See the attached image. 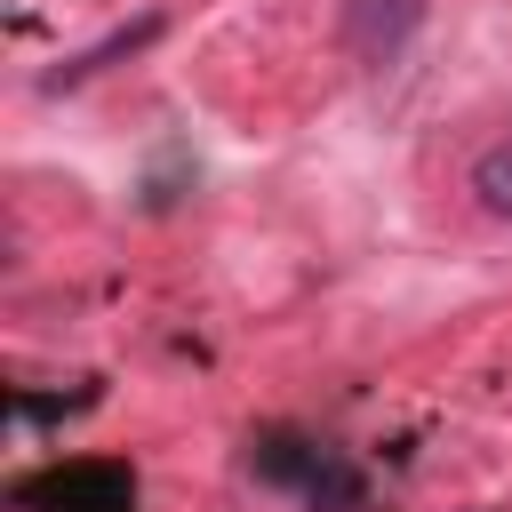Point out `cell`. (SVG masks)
Wrapping results in <instances>:
<instances>
[{
  "label": "cell",
  "mask_w": 512,
  "mask_h": 512,
  "mask_svg": "<svg viewBox=\"0 0 512 512\" xmlns=\"http://www.w3.org/2000/svg\"><path fill=\"white\" fill-rule=\"evenodd\" d=\"M248 464H256V480H272V488H304V472L320 464V440H304V432H256Z\"/></svg>",
  "instance_id": "5"
},
{
  "label": "cell",
  "mask_w": 512,
  "mask_h": 512,
  "mask_svg": "<svg viewBox=\"0 0 512 512\" xmlns=\"http://www.w3.org/2000/svg\"><path fill=\"white\" fill-rule=\"evenodd\" d=\"M432 0H336V40L352 64H400L408 40L424 32Z\"/></svg>",
  "instance_id": "1"
},
{
  "label": "cell",
  "mask_w": 512,
  "mask_h": 512,
  "mask_svg": "<svg viewBox=\"0 0 512 512\" xmlns=\"http://www.w3.org/2000/svg\"><path fill=\"white\" fill-rule=\"evenodd\" d=\"M24 504H56V512H128V472H120V464H64V472L32 480Z\"/></svg>",
  "instance_id": "3"
},
{
  "label": "cell",
  "mask_w": 512,
  "mask_h": 512,
  "mask_svg": "<svg viewBox=\"0 0 512 512\" xmlns=\"http://www.w3.org/2000/svg\"><path fill=\"white\" fill-rule=\"evenodd\" d=\"M88 400H96V392H80L72 408H88ZM16 416H64V408H56V400H16Z\"/></svg>",
  "instance_id": "7"
},
{
  "label": "cell",
  "mask_w": 512,
  "mask_h": 512,
  "mask_svg": "<svg viewBox=\"0 0 512 512\" xmlns=\"http://www.w3.org/2000/svg\"><path fill=\"white\" fill-rule=\"evenodd\" d=\"M160 32H168V16H160V8H144L136 24H112V32L96 40V48H80V56H64V64H48V72H40V96H64V88H88V80H96V72H112L120 56H144V48L160 40Z\"/></svg>",
  "instance_id": "2"
},
{
  "label": "cell",
  "mask_w": 512,
  "mask_h": 512,
  "mask_svg": "<svg viewBox=\"0 0 512 512\" xmlns=\"http://www.w3.org/2000/svg\"><path fill=\"white\" fill-rule=\"evenodd\" d=\"M472 200H480V216L512 224V136H504V144H488V152L472 160Z\"/></svg>",
  "instance_id": "6"
},
{
  "label": "cell",
  "mask_w": 512,
  "mask_h": 512,
  "mask_svg": "<svg viewBox=\"0 0 512 512\" xmlns=\"http://www.w3.org/2000/svg\"><path fill=\"white\" fill-rule=\"evenodd\" d=\"M304 512H368V472L352 464V456H336V448H320V464L304 472Z\"/></svg>",
  "instance_id": "4"
},
{
  "label": "cell",
  "mask_w": 512,
  "mask_h": 512,
  "mask_svg": "<svg viewBox=\"0 0 512 512\" xmlns=\"http://www.w3.org/2000/svg\"><path fill=\"white\" fill-rule=\"evenodd\" d=\"M472 512H488V504H472Z\"/></svg>",
  "instance_id": "8"
}]
</instances>
